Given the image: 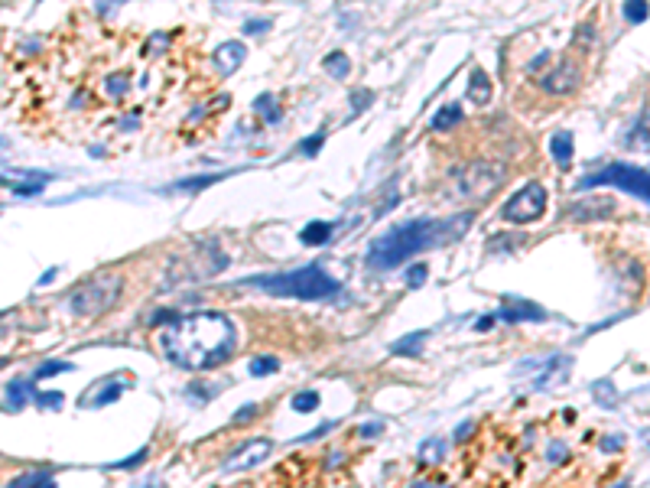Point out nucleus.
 I'll return each instance as SVG.
<instances>
[{
	"mask_svg": "<svg viewBox=\"0 0 650 488\" xmlns=\"http://www.w3.org/2000/svg\"><path fill=\"white\" fill-rule=\"evenodd\" d=\"M163 355L186 372H208L235 355L237 329L224 313H192L179 316L160 336Z\"/></svg>",
	"mask_w": 650,
	"mask_h": 488,
	"instance_id": "nucleus-1",
	"label": "nucleus"
},
{
	"mask_svg": "<svg viewBox=\"0 0 650 488\" xmlns=\"http://www.w3.org/2000/svg\"><path fill=\"white\" fill-rule=\"evenodd\" d=\"M471 222H475L471 212H458V215H449V218H413V222L394 225L390 232H384L368 247L364 264L371 267V270H394V267L406 264L419 251L442 247V244L462 238V234L469 232Z\"/></svg>",
	"mask_w": 650,
	"mask_h": 488,
	"instance_id": "nucleus-2",
	"label": "nucleus"
},
{
	"mask_svg": "<svg viewBox=\"0 0 650 488\" xmlns=\"http://www.w3.org/2000/svg\"><path fill=\"white\" fill-rule=\"evenodd\" d=\"M244 287H257L270 297H289V299H332L338 297L341 284L329 277L319 264H309L303 270H287V274H260L244 280Z\"/></svg>",
	"mask_w": 650,
	"mask_h": 488,
	"instance_id": "nucleus-3",
	"label": "nucleus"
},
{
	"mask_svg": "<svg viewBox=\"0 0 650 488\" xmlns=\"http://www.w3.org/2000/svg\"><path fill=\"white\" fill-rule=\"evenodd\" d=\"M224 267H228V254L222 251V244L215 238H205V241H195L192 247H186L179 257H172L170 267H166V284L176 287V284L208 280V277L222 274Z\"/></svg>",
	"mask_w": 650,
	"mask_h": 488,
	"instance_id": "nucleus-4",
	"label": "nucleus"
},
{
	"mask_svg": "<svg viewBox=\"0 0 650 488\" xmlns=\"http://www.w3.org/2000/svg\"><path fill=\"white\" fill-rule=\"evenodd\" d=\"M120 299V277L95 274L69 297V309L75 316H101Z\"/></svg>",
	"mask_w": 650,
	"mask_h": 488,
	"instance_id": "nucleus-5",
	"label": "nucleus"
},
{
	"mask_svg": "<svg viewBox=\"0 0 650 488\" xmlns=\"http://www.w3.org/2000/svg\"><path fill=\"white\" fill-rule=\"evenodd\" d=\"M595 186H615V189L631 192L650 205V170H640L631 163H608L602 170L582 176L576 189H595Z\"/></svg>",
	"mask_w": 650,
	"mask_h": 488,
	"instance_id": "nucleus-6",
	"label": "nucleus"
},
{
	"mask_svg": "<svg viewBox=\"0 0 650 488\" xmlns=\"http://www.w3.org/2000/svg\"><path fill=\"white\" fill-rule=\"evenodd\" d=\"M504 180H507V166L498 163V159H475L465 170L455 173L458 192H462V195H481V199L491 195Z\"/></svg>",
	"mask_w": 650,
	"mask_h": 488,
	"instance_id": "nucleus-7",
	"label": "nucleus"
},
{
	"mask_svg": "<svg viewBox=\"0 0 650 488\" xmlns=\"http://www.w3.org/2000/svg\"><path fill=\"white\" fill-rule=\"evenodd\" d=\"M543 212H546V189L540 182H527V186H521L511 199L504 202L501 218L504 222H514V225H530Z\"/></svg>",
	"mask_w": 650,
	"mask_h": 488,
	"instance_id": "nucleus-8",
	"label": "nucleus"
},
{
	"mask_svg": "<svg viewBox=\"0 0 650 488\" xmlns=\"http://www.w3.org/2000/svg\"><path fill=\"white\" fill-rule=\"evenodd\" d=\"M270 449H273V443L270 439H251V443H241L231 453V456L224 459V472H244V469H254L260 466L267 456H270Z\"/></svg>",
	"mask_w": 650,
	"mask_h": 488,
	"instance_id": "nucleus-9",
	"label": "nucleus"
},
{
	"mask_svg": "<svg viewBox=\"0 0 650 488\" xmlns=\"http://www.w3.org/2000/svg\"><path fill=\"white\" fill-rule=\"evenodd\" d=\"M498 319H507V322H523V319L543 322L546 313H543V306H536V303H530V299H507L504 309L498 313Z\"/></svg>",
	"mask_w": 650,
	"mask_h": 488,
	"instance_id": "nucleus-10",
	"label": "nucleus"
},
{
	"mask_svg": "<svg viewBox=\"0 0 650 488\" xmlns=\"http://www.w3.org/2000/svg\"><path fill=\"white\" fill-rule=\"evenodd\" d=\"M244 55H247L244 46L231 40V43H222L218 49H215V65H218V72H222V75H231V72H237V69H241Z\"/></svg>",
	"mask_w": 650,
	"mask_h": 488,
	"instance_id": "nucleus-11",
	"label": "nucleus"
},
{
	"mask_svg": "<svg viewBox=\"0 0 650 488\" xmlns=\"http://www.w3.org/2000/svg\"><path fill=\"white\" fill-rule=\"evenodd\" d=\"M579 82V69L572 62H566L563 69H556V72H550L543 78V88L546 92H553V95H566V92H572Z\"/></svg>",
	"mask_w": 650,
	"mask_h": 488,
	"instance_id": "nucleus-12",
	"label": "nucleus"
},
{
	"mask_svg": "<svg viewBox=\"0 0 650 488\" xmlns=\"http://www.w3.org/2000/svg\"><path fill=\"white\" fill-rule=\"evenodd\" d=\"M550 153H553L559 170H569L572 166V134L569 130H556L553 140H550Z\"/></svg>",
	"mask_w": 650,
	"mask_h": 488,
	"instance_id": "nucleus-13",
	"label": "nucleus"
},
{
	"mask_svg": "<svg viewBox=\"0 0 650 488\" xmlns=\"http://www.w3.org/2000/svg\"><path fill=\"white\" fill-rule=\"evenodd\" d=\"M569 212H572L576 222H582V218H608V215L615 212V202L611 199H592V202H582V205H572Z\"/></svg>",
	"mask_w": 650,
	"mask_h": 488,
	"instance_id": "nucleus-14",
	"label": "nucleus"
},
{
	"mask_svg": "<svg viewBox=\"0 0 650 488\" xmlns=\"http://www.w3.org/2000/svg\"><path fill=\"white\" fill-rule=\"evenodd\" d=\"M33 378H26V381H13L10 387H7V401L0 403L3 410H20L23 403H26V397H36V387H33Z\"/></svg>",
	"mask_w": 650,
	"mask_h": 488,
	"instance_id": "nucleus-15",
	"label": "nucleus"
},
{
	"mask_svg": "<svg viewBox=\"0 0 650 488\" xmlns=\"http://www.w3.org/2000/svg\"><path fill=\"white\" fill-rule=\"evenodd\" d=\"M469 98L475 105H488L491 101V78L485 69H471V78H469Z\"/></svg>",
	"mask_w": 650,
	"mask_h": 488,
	"instance_id": "nucleus-16",
	"label": "nucleus"
},
{
	"mask_svg": "<svg viewBox=\"0 0 650 488\" xmlns=\"http://www.w3.org/2000/svg\"><path fill=\"white\" fill-rule=\"evenodd\" d=\"M332 232H335V228H332L329 222H309L303 228L299 238H303V244H309V247H319V244H325L332 238Z\"/></svg>",
	"mask_w": 650,
	"mask_h": 488,
	"instance_id": "nucleus-17",
	"label": "nucleus"
},
{
	"mask_svg": "<svg viewBox=\"0 0 650 488\" xmlns=\"http://www.w3.org/2000/svg\"><path fill=\"white\" fill-rule=\"evenodd\" d=\"M426 339H429V332H410L404 339H397L394 345H390V351H394V355H419Z\"/></svg>",
	"mask_w": 650,
	"mask_h": 488,
	"instance_id": "nucleus-18",
	"label": "nucleus"
},
{
	"mask_svg": "<svg viewBox=\"0 0 650 488\" xmlns=\"http://www.w3.org/2000/svg\"><path fill=\"white\" fill-rule=\"evenodd\" d=\"M458 121H462V107H458V105H442L436 114H433L429 128H433V130H449V128H455Z\"/></svg>",
	"mask_w": 650,
	"mask_h": 488,
	"instance_id": "nucleus-19",
	"label": "nucleus"
},
{
	"mask_svg": "<svg viewBox=\"0 0 650 488\" xmlns=\"http://www.w3.org/2000/svg\"><path fill=\"white\" fill-rule=\"evenodd\" d=\"M624 147L628 150H650V114L640 117L638 124H634L631 137H624Z\"/></svg>",
	"mask_w": 650,
	"mask_h": 488,
	"instance_id": "nucleus-20",
	"label": "nucleus"
},
{
	"mask_svg": "<svg viewBox=\"0 0 650 488\" xmlns=\"http://www.w3.org/2000/svg\"><path fill=\"white\" fill-rule=\"evenodd\" d=\"M322 65H325V72L335 75V78H348V75H352V59L345 53H329Z\"/></svg>",
	"mask_w": 650,
	"mask_h": 488,
	"instance_id": "nucleus-21",
	"label": "nucleus"
},
{
	"mask_svg": "<svg viewBox=\"0 0 650 488\" xmlns=\"http://www.w3.org/2000/svg\"><path fill=\"white\" fill-rule=\"evenodd\" d=\"M247 372L254 374V378H267V374H277L280 372V361L273 358V355H260V358L251 361V368Z\"/></svg>",
	"mask_w": 650,
	"mask_h": 488,
	"instance_id": "nucleus-22",
	"label": "nucleus"
},
{
	"mask_svg": "<svg viewBox=\"0 0 650 488\" xmlns=\"http://www.w3.org/2000/svg\"><path fill=\"white\" fill-rule=\"evenodd\" d=\"M120 391H124V384H114V378L107 381V387H105V394L101 397H95V401H88L85 407H105V403H114L120 397Z\"/></svg>",
	"mask_w": 650,
	"mask_h": 488,
	"instance_id": "nucleus-23",
	"label": "nucleus"
},
{
	"mask_svg": "<svg viewBox=\"0 0 650 488\" xmlns=\"http://www.w3.org/2000/svg\"><path fill=\"white\" fill-rule=\"evenodd\" d=\"M316 407H319V394L316 391H303L293 397V410H299V414H309Z\"/></svg>",
	"mask_w": 650,
	"mask_h": 488,
	"instance_id": "nucleus-24",
	"label": "nucleus"
},
{
	"mask_svg": "<svg viewBox=\"0 0 650 488\" xmlns=\"http://www.w3.org/2000/svg\"><path fill=\"white\" fill-rule=\"evenodd\" d=\"M59 372H72V365L69 361H46V365H39L36 368V374H33V381H43V378H53V374Z\"/></svg>",
	"mask_w": 650,
	"mask_h": 488,
	"instance_id": "nucleus-25",
	"label": "nucleus"
},
{
	"mask_svg": "<svg viewBox=\"0 0 650 488\" xmlns=\"http://www.w3.org/2000/svg\"><path fill=\"white\" fill-rule=\"evenodd\" d=\"M254 111H260V114L273 124V121H280V111H277V101H273V95H260L254 101Z\"/></svg>",
	"mask_w": 650,
	"mask_h": 488,
	"instance_id": "nucleus-26",
	"label": "nucleus"
},
{
	"mask_svg": "<svg viewBox=\"0 0 650 488\" xmlns=\"http://www.w3.org/2000/svg\"><path fill=\"white\" fill-rule=\"evenodd\" d=\"M426 277H429V264H413L410 270H406V287H410V290H419Z\"/></svg>",
	"mask_w": 650,
	"mask_h": 488,
	"instance_id": "nucleus-27",
	"label": "nucleus"
},
{
	"mask_svg": "<svg viewBox=\"0 0 650 488\" xmlns=\"http://www.w3.org/2000/svg\"><path fill=\"white\" fill-rule=\"evenodd\" d=\"M322 143H325V130H319V134H316V137H309V140H303V143H299V150H303L306 157H316Z\"/></svg>",
	"mask_w": 650,
	"mask_h": 488,
	"instance_id": "nucleus-28",
	"label": "nucleus"
},
{
	"mask_svg": "<svg viewBox=\"0 0 650 488\" xmlns=\"http://www.w3.org/2000/svg\"><path fill=\"white\" fill-rule=\"evenodd\" d=\"M647 3H624V17H628L631 23H640V20H647Z\"/></svg>",
	"mask_w": 650,
	"mask_h": 488,
	"instance_id": "nucleus-29",
	"label": "nucleus"
},
{
	"mask_svg": "<svg viewBox=\"0 0 650 488\" xmlns=\"http://www.w3.org/2000/svg\"><path fill=\"white\" fill-rule=\"evenodd\" d=\"M33 401L39 403V407H59V403H62V394L59 391H36Z\"/></svg>",
	"mask_w": 650,
	"mask_h": 488,
	"instance_id": "nucleus-30",
	"label": "nucleus"
},
{
	"mask_svg": "<svg viewBox=\"0 0 650 488\" xmlns=\"http://www.w3.org/2000/svg\"><path fill=\"white\" fill-rule=\"evenodd\" d=\"M222 176H199V180H186V182H176L172 189H205L208 182H218Z\"/></svg>",
	"mask_w": 650,
	"mask_h": 488,
	"instance_id": "nucleus-31",
	"label": "nucleus"
},
{
	"mask_svg": "<svg viewBox=\"0 0 650 488\" xmlns=\"http://www.w3.org/2000/svg\"><path fill=\"white\" fill-rule=\"evenodd\" d=\"M147 456H150V449H137L134 456L120 459V462H118V469H134V466H140V462H147Z\"/></svg>",
	"mask_w": 650,
	"mask_h": 488,
	"instance_id": "nucleus-32",
	"label": "nucleus"
},
{
	"mask_svg": "<svg viewBox=\"0 0 650 488\" xmlns=\"http://www.w3.org/2000/svg\"><path fill=\"white\" fill-rule=\"evenodd\" d=\"M251 417H257V403H247L235 414V424H251Z\"/></svg>",
	"mask_w": 650,
	"mask_h": 488,
	"instance_id": "nucleus-33",
	"label": "nucleus"
},
{
	"mask_svg": "<svg viewBox=\"0 0 650 488\" xmlns=\"http://www.w3.org/2000/svg\"><path fill=\"white\" fill-rule=\"evenodd\" d=\"M335 426H338V424H335V420H329V424L316 426L312 433H306V436H303V443H309V439H319V436H325V433H329V430H335Z\"/></svg>",
	"mask_w": 650,
	"mask_h": 488,
	"instance_id": "nucleus-34",
	"label": "nucleus"
},
{
	"mask_svg": "<svg viewBox=\"0 0 650 488\" xmlns=\"http://www.w3.org/2000/svg\"><path fill=\"white\" fill-rule=\"evenodd\" d=\"M267 26H270V20H247L244 23V33H247V36H257V33H264Z\"/></svg>",
	"mask_w": 650,
	"mask_h": 488,
	"instance_id": "nucleus-35",
	"label": "nucleus"
},
{
	"mask_svg": "<svg viewBox=\"0 0 650 488\" xmlns=\"http://www.w3.org/2000/svg\"><path fill=\"white\" fill-rule=\"evenodd\" d=\"M368 101H371V92H358V95H354V111L352 114H361Z\"/></svg>",
	"mask_w": 650,
	"mask_h": 488,
	"instance_id": "nucleus-36",
	"label": "nucleus"
},
{
	"mask_svg": "<svg viewBox=\"0 0 650 488\" xmlns=\"http://www.w3.org/2000/svg\"><path fill=\"white\" fill-rule=\"evenodd\" d=\"M381 430H384V424H381V420H374V424H364L358 433H361V436H377Z\"/></svg>",
	"mask_w": 650,
	"mask_h": 488,
	"instance_id": "nucleus-37",
	"label": "nucleus"
},
{
	"mask_svg": "<svg viewBox=\"0 0 650 488\" xmlns=\"http://www.w3.org/2000/svg\"><path fill=\"white\" fill-rule=\"evenodd\" d=\"M546 459H550V462H556V459H566V449H563V443H553V449L546 453Z\"/></svg>",
	"mask_w": 650,
	"mask_h": 488,
	"instance_id": "nucleus-38",
	"label": "nucleus"
},
{
	"mask_svg": "<svg viewBox=\"0 0 650 488\" xmlns=\"http://www.w3.org/2000/svg\"><path fill=\"white\" fill-rule=\"evenodd\" d=\"M602 449H608V453H611V449H621V436H605V439H602Z\"/></svg>",
	"mask_w": 650,
	"mask_h": 488,
	"instance_id": "nucleus-39",
	"label": "nucleus"
},
{
	"mask_svg": "<svg viewBox=\"0 0 650 488\" xmlns=\"http://www.w3.org/2000/svg\"><path fill=\"white\" fill-rule=\"evenodd\" d=\"M471 430H475V424H471V420H469V424H462V426H458V430H455V443H462V439H465V436H469Z\"/></svg>",
	"mask_w": 650,
	"mask_h": 488,
	"instance_id": "nucleus-40",
	"label": "nucleus"
},
{
	"mask_svg": "<svg viewBox=\"0 0 650 488\" xmlns=\"http://www.w3.org/2000/svg\"><path fill=\"white\" fill-rule=\"evenodd\" d=\"M475 329H478V332L491 329V319H478V322H475Z\"/></svg>",
	"mask_w": 650,
	"mask_h": 488,
	"instance_id": "nucleus-41",
	"label": "nucleus"
}]
</instances>
